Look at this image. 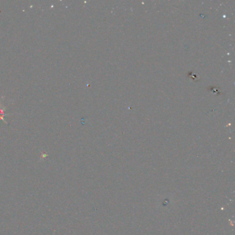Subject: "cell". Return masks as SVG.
<instances>
[{"label": "cell", "mask_w": 235, "mask_h": 235, "mask_svg": "<svg viewBox=\"0 0 235 235\" xmlns=\"http://www.w3.org/2000/svg\"><path fill=\"white\" fill-rule=\"evenodd\" d=\"M5 116V112H4V109H1V107H0V120H3L5 123V120L4 119V116Z\"/></svg>", "instance_id": "6da1fadb"}]
</instances>
